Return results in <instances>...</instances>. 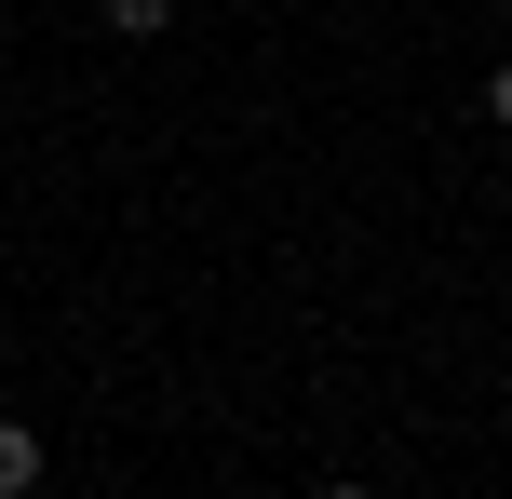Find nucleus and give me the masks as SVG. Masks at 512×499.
<instances>
[{
  "instance_id": "obj_1",
  "label": "nucleus",
  "mask_w": 512,
  "mask_h": 499,
  "mask_svg": "<svg viewBox=\"0 0 512 499\" xmlns=\"http://www.w3.org/2000/svg\"><path fill=\"white\" fill-rule=\"evenodd\" d=\"M27 486H41V432L0 419V499H27Z\"/></svg>"
},
{
  "instance_id": "obj_3",
  "label": "nucleus",
  "mask_w": 512,
  "mask_h": 499,
  "mask_svg": "<svg viewBox=\"0 0 512 499\" xmlns=\"http://www.w3.org/2000/svg\"><path fill=\"white\" fill-rule=\"evenodd\" d=\"M486 108H499V122H512V54H499V81H486Z\"/></svg>"
},
{
  "instance_id": "obj_2",
  "label": "nucleus",
  "mask_w": 512,
  "mask_h": 499,
  "mask_svg": "<svg viewBox=\"0 0 512 499\" xmlns=\"http://www.w3.org/2000/svg\"><path fill=\"white\" fill-rule=\"evenodd\" d=\"M108 27H122V41H162V27H176V0H108Z\"/></svg>"
}]
</instances>
